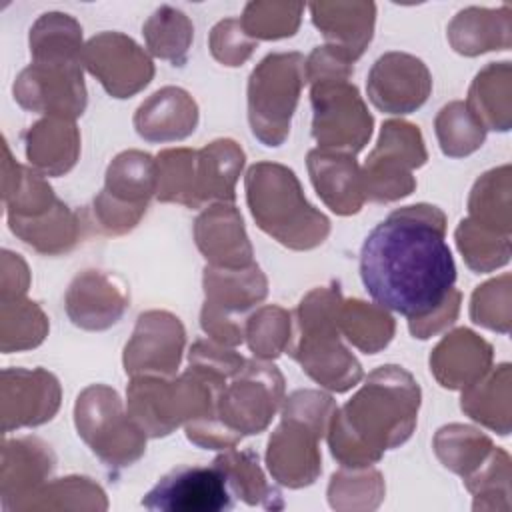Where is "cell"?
<instances>
[{"mask_svg":"<svg viewBox=\"0 0 512 512\" xmlns=\"http://www.w3.org/2000/svg\"><path fill=\"white\" fill-rule=\"evenodd\" d=\"M244 150L230 138H220L198 150L196 176L202 206L236 200V180L244 166Z\"/></svg>","mask_w":512,"mask_h":512,"instance_id":"83f0119b","label":"cell"},{"mask_svg":"<svg viewBox=\"0 0 512 512\" xmlns=\"http://www.w3.org/2000/svg\"><path fill=\"white\" fill-rule=\"evenodd\" d=\"M60 408V382L44 368L2 370V428L40 426Z\"/></svg>","mask_w":512,"mask_h":512,"instance_id":"ac0fdd59","label":"cell"},{"mask_svg":"<svg viewBox=\"0 0 512 512\" xmlns=\"http://www.w3.org/2000/svg\"><path fill=\"white\" fill-rule=\"evenodd\" d=\"M434 450L448 470L466 480L490 458L494 444L472 426L448 424L436 432Z\"/></svg>","mask_w":512,"mask_h":512,"instance_id":"e575fe53","label":"cell"},{"mask_svg":"<svg viewBox=\"0 0 512 512\" xmlns=\"http://www.w3.org/2000/svg\"><path fill=\"white\" fill-rule=\"evenodd\" d=\"M420 386L396 364L368 374L362 388L336 408L326 436L330 454L344 468L376 464L386 450L404 444L418 420Z\"/></svg>","mask_w":512,"mask_h":512,"instance_id":"7a4b0ae2","label":"cell"},{"mask_svg":"<svg viewBox=\"0 0 512 512\" xmlns=\"http://www.w3.org/2000/svg\"><path fill=\"white\" fill-rule=\"evenodd\" d=\"M446 222L438 206H404L378 222L360 248L366 292L384 310L406 316L410 334L420 340L452 326L460 312Z\"/></svg>","mask_w":512,"mask_h":512,"instance_id":"6da1fadb","label":"cell"},{"mask_svg":"<svg viewBox=\"0 0 512 512\" xmlns=\"http://www.w3.org/2000/svg\"><path fill=\"white\" fill-rule=\"evenodd\" d=\"M336 408L332 396L318 390H296L284 398L282 420L266 448V466L278 484L304 488L316 482L322 472L318 442Z\"/></svg>","mask_w":512,"mask_h":512,"instance_id":"5b68a950","label":"cell"},{"mask_svg":"<svg viewBox=\"0 0 512 512\" xmlns=\"http://www.w3.org/2000/svg\"><path fill=\"white\" fill-rule=\"evenodd\" d=\"M10 230L24 244L48 256L70 252L80 238V222L64 202H58L42 218L10 222Z\"/></svg>","mask_w":512,"mask_h":512,"instance_id":"836d02e7","label":"cell"},{"mask_svg":"<svg viewBox=\"0 0 512 512\" xmlns=\"http://www.w3.org/2000/svg\"><path fill=\"white\" fill-rule=\"evenodd\" d=\"M194 240L208 266L248 268L254 264V250L234 204L216 202L198 214Z\"/></svg>","mask_w":512,"mask_h":512,"instance_id":"ffe728a7","label":"cell"},{"mask_svg":"<svg viewBox=\"0 0 512 512\" xmlns=\"http://www.w3.org/2000/svg\"><path fill=\"white\" fill-rule=\"evenodd\" d=\"M436 136L440 148L450 158H462L476 152L484 138L486 128L470 112L466 102H450L436 116Z\"/></svg>","mask_w":512,"mask_h":512,"instance_id":"ab89813d","label":"cell"},{"mask_svg":"<svg viewBox=\"0 0 512 512\" xmlns=\"http://www.w3.org/2000/svg\"><path fill=\"white\" fill-rule=\"evenodd\" d=\"M304 4H270L250 2L244 8L240 26L252 40H278L290 38L300 26Z\"/></svg>","mask_w":512,"mask_h":512,"instance_id":"7bdbcfd3","label":"cell"},{"mask_svg":"<svg viewBox=\"0 0 512 512\" xmlns=\"http://www.w3.org/2000/svg\"><path fill=\"white\" fill-rule=\"evenodd\" d=\"M184 344L186 332L178 316L166 310L142 312L124 346V370L130 376H174Z\"/></svg>","mask_w":512,"mask_h":512,"instance_id":"2e32d148","label":"cell"},{"mask_svg":"<svg viewBox=\"0 0 512 512\" xmlns=\"http://www.w3.org/2000/svg\"><path fill=\"white\" fill-rule=\"evenodd\" d=\"M384 496V480L378 470L344 468L334 472L328 486V502L334 510H374Z\"/></svg>","mask_w":512,"mask_h":512,"instance_id":"60d3db41","label":"cell"},{"mask_svg":"<svg viewBox=\"0 0 512 512\" xmlns=\"http://www.w3.org/2000/svg\"><path fill=\"white\" fill-rule=\"evenodd\" d=\"M14 100L30 112L74 120L86 110L82 64L26 66L14 82Z\"/></svg>","mask_w":512,"mask_h":512,"instance_id":"4fadbf2b","label":"cell"},{"mask_svg":"<svg viewBox=\"0 0 512 512\" xmlns=\"http://www.w3.org/2000/svg\"><path fill=\"white\" fill-rule=\"evenodd\" d=\"M300 52H274L262 58L248 78V122L264 146H280L290 134L304 76Z\"/></svg>","mask_w":512,"mask_h":512,"instance_id":"8992f818","label":"cell"},{"mask_svg":"<svg viewBox=\"0 0 512 512\" xmlns=\"http://www.w3.org/2000/svg\"><path fill=\"white\" fill-rule=\"evenodd\" d=\"M82 66L114 98H130L154 78L150 56L120 32H102L90 38L82 52Z\"/></svg>","mask_w":512,"mask_h":512,"instance_id":"5bb4252c","label":"cell"},{"mask_svg":"<svg viewBox=\"0 0 512 512\" xmlns=\"http://www.w3.org/2000/svg\"><path fill=\"white\" fill-rule=\"evenodd\" d=\"M198 126L194 98L176 86L156 90L134 114V128L148 142H176L188 138Z\"/></svg>","mask_w":512,"mask_h":512,"instance_id":"cb8c5ba5","label":"cell"},{"mask_svg":"<svg viewBox=\"0 0 512 512\" xmlns=\"http://www.w3.org/2000/svg\"><path fill=\"white\" fill-rule=\"evenodd\" d=\"M428 152L418 126L404 120H386L378 142L362 168L364 196L372 202H394L416 188L414 168L424 166Z\"/></svg>","mask_w":512,"mask_h":512,"instance_id":"8fae6325","label":"cell"},{"mask_svg":"<svg viewBox=\"0 0 512 512\" xmlns=\"http://www.w3.org/2000/svg\"><path fill=\"white\" fill-rule=\"evenodd\" d=\"M156 158L140 150L120 152L106 170L104 190L94 198V222L104 234L130 232L156 196Z\"/></svg>","mask_w":512,"mask_h":512,"instance_id":"30bf717a","label":"cell"},{"mask_svg":"<svg viewBox=\"0 0 512 512\" xmlns=\"http://www.w3.org/2000/svg\"><path fill=\"white\" fill-rule=\"evenodd\" d=\"M246 202L256 226L290 250H312L330 234V220L314 208L294 170L256 162L244 176Z\"/></svg>","mask_w":512,"mask_h":512,"instance_id":"3957f363","label":"cell"},{"mask_svg":"<svg viewBox=\"0 0 512 512\" xmlns=\"http://www.w3.org/2000/svg\"><path fill=\"white\" fill-rule=\"evenodd\" d=\"M198 150L168 148L156 156V198L186 208H202L196 176Z\"/></svg>","mask_w":512,"mask_h":512,"instance_id":"d590c367","label":"cell"},{"mask_svg":"<svg viewBox=\"0 0 512 512\" xmlns=\"http://www.w3.org/2000/svg\"><path fill=\"white\" fill-rule=\"evenodd\" d=\"M314 26L328 46L358 60L374 34L376 6L372 2H314L308 6Z\"/></svg>","mask_w":512,"mask_h":512,"instance_id":"d4e9b609","label":"cell"},{"mask_svg":"<svg viewBox=\"0 0 512 512\" xmlns=\"http://www.w3.org/2000/svg\"><path fill=\"white\" fill-rule=\"evenodd\" d=\"M26 158L44 176H62L78 160L80 134L74 120L48 116L24 132Z\"/></svg>","mask_w":512,"mask_h":512,"instance_id":"484cf974","label":"cell"},{"mask_svg":"<svg viewBox=\"0 0 512 512\" xmlns=\"http://www.w3.org/2000/svg\"><path fill=\"white\" fill-rule=\"evenodd\" d=\"M456 244L474 272H492L510 262V234H500L464 218L456 228Z\"/></svg>","mask_w":512,"mask_h":512,"instance_id":"f35d334b","label":"cell"},{"mask_svg":"<svg viewBox=\"0 0 512 512\" xmlns=\"http://www.w3.org/2000/svg\"><path fill=\"white\" fill-rule=\"evenodd\" d=\"M146 510L222 512L232 510V490L224 472L212 466H178L142 498Z\"/></svg>","mask_w":512,"mask_h":512,"instance_id":"9a60e30c","label":"cell"},{"mask_svg":"<svg viewBox=\"0 0 512 512\" xmlns=\"http://www.w3.org/2000/svg\"><path fill=\"white\" fill-rule=\"evenodd\" d=\"M82 26L68 14H42L30 28V54L40 64H82Z\"/></svg>","mask_w":512,"mask_h":512,"instance_id":"1f68e13d","label":"cell"},{"mask_svg":"<svg viewBox=\"0 0 512 512\" xmlns=\"http://www.w3.org/2000/svg\"><path fill=\"white\" fill-rule=\"evenodd\" d=\"M468 218L480 226L510 234V166L504 164L482 174L468 200Z\"/></svg>","mask_w":512,"mask_h":512,"instance_id":"8d00e7d4","label":"cell"},{"mask_svg":"<svg viewBox=\"0 0 512 512\" xmlns=\"http://www.w3.org/2000/svg\"><path fill=\"white\" fill-rule=\"evenodd\" d=\"M510 62H492L480 70L470 86L466 106L486 130H510Z\"/></svg>","mask_w":512,"mask_h":512,"instance_id":"f546056e","label":"cell"},{"mask_svg":"<svg viewBox=\"0 0 512 512\" xmlns=\"http://www.w3.org/2000/svg\"><path fill=\"white\" fill-rule=\"evenodd\" d=\"M306 166L316 194L334 214L352 216L362 210V170L352 154L314 148L306 156Z\"/></svg>","mask_w":512,"mask_h":512,"instance_id":"44dd1931","label":"cell"},{"mask_svg":"<svg viewBox=\"0 0 512 512\" xmlns=\"http://www.w3.org/2000/svg\"><path fill=\"white\" fill-rule=\"evenodd\" d=\"M142 34L152 56L168 60L172 66H184L194 38V26L184 12L160 6L144 22Z\"/></svg>","mask_w":512,"mask_h":512,"instance_id":"74e56055","label":"cell"},{"mask_svg":"<svg viewBox=\"0 0 512 512\" xmlns=\"http://www.w3.org/2000/svg\"><path fill=\"white\" fill-rule=\"evenodd\" d=\"M54 470V454L38 438H18L4 442L2 462V506L4 510H22L24 502L34 496L42 482Z\"/></svg>","mask_w":512,"mask_h":512,"instance_id":"603a6c76","label":"cell"},{"mask_svg":"<svg viewBox=\"0 0 512 512\" xmlns=\"http://www.w3.org/2000/svg\"><path fill=\"white\" fill-rule=\"evenodd\" d=\"M460 408L472 420L506 436L510 432V364H498L490 376L462 390Z\"/></svg>","mask_w":512,"mask_h":512,"instance_id":"4dcf8cb0","label":"cell"},{"mask_svg":"<svg viewBox=\"0 0 512 512\" xmlns=\"http://www.w3.org/2000/svg\"><path fill=\"white\" fill-rule=\"evenodd\" d=\"M338 330L364 354H376L390 344L396 324L378 304L342 300L338 310Z\"/></svg>","mask_w":512,"mask_h":512,"instance_id":"d6a6232c","label":"cell"},{"mask_svg":"<svg viewBox=\"0 0 512 512\" xmlns=\"http://www.w3.org/2000/svg\"><path fill=\"white\" fill-rule=\"evenodd\" d=\"M492 366V346L468 328L446 334L430 354V370L442 388L466 390Z\"/></svg>","mask_w":512,"mask_h":512,"instance_id":"7402d4cb","label":"cell"},{"mask_svg":"<svg viewBox=\"0 0 512 512\" xmlns=\"http://www.w3.org/2000/svg\"><path fill=\"white\" fill-rule=\"evenodd\" d=\"M12 298L14 306L10 304V300H2V304H8L16 312V328L2 336V352L36 348L48 332V320L44 312L36 306V302L24 300L22 296Z\"/></svg>","mask_w":512,"mask_h":512,"instance_id":"f6af8a7d","label":"cell"},{"mask_svg":"<svg viewBox=\"0 0 512 512\" xmlns=\"http://www.w3.org/2000/svg\"><path fill=\"white\" fill-rule=\"evenodd\" d=\"M268 294V280L254 262L248 268H204V306L200 312L202 330L228 348L242 344L246 312Z\"/></svg>","mask_w":512,"mask_h":512,"instance_id":"ba28073f","label":"cell"},{"mask_svg":"<svg viewBox=\"0 0 512 512\" xmlns=\"http://www.w3.org/2000/svg\"><path fill=\"white\" fill-rule=\"evenodd\" d=\"M366 90L370 102L386 114H410L432 92V74L426 64L406 52H386L370 68Z\"/></svg>","mask_w":512,"mask_h":512,"instance_id":"e0dca14e","label":"cell"},{"mask_svg":"<svg viewBox=\"0 0 512 512\" xmlns=\"http://www.w3.org/2000/svg\"><path fill=\"white\" fill-rule=\"evenodd\" d=\"M126 284L102 270H84L68 286L66 314L74 326L100 332L114 326L128 308Z\"/></svg>","mask_w":512,"mask_h":512,"instance_id":"d6986e66","label":"cell"},{"mask_svg":"<svg viewBox=\"0 0 512 512\" xmlns=\"http://www.w3.org/2000/svg\"><path fill=\"white\" fill-rule=\"evenodd\" d=\"M342 300L338 286L310 290L294 312L296 342L288 350L314 382L336 394L348 392L364 376L360 362L340 342L338 310Z\"/></svg>","mask_w":512,"mask_h":512,"instance_id":"277c9868","label":"cell"},{"mask_svg":"<svg viewBox=\"0 0 512 512\" xmlns=\"http://www.w3.org/2000/svg\"><path fill=\"white\" fill-rule=\"evenodd\" d=\"M214 464L224 472L232 494L242 498L248 506H262L266 510L284 508L280 490L268 484L258 464V454L252 448H226L222 454L214 458Z\"/></svg>","mask_w":512,"mask_h":512,"instance_id":"f1b7e54d","label":"cell"},{"mask_svg":"<svg viewBox=\"0 0 512 512\" xmlns=\"http://www.w3.org/2000/svg\"><path fill=\"white\" fill-rule=\"evenodd\" d=\"M510 276L490 280L472 294L470 318L474 324L508 334L510 330Z\"/></svg>","mask_w":512,"mask_h":512,"instance_id":"ee69618b","label":"cell"},{"mask_svg":"<svg viewBox=\"0 0 512 512\" xmlns=\"http://www.w3.org/2000/svg\"><path fill=\"white\" fill-rule=\"evenodd\" d=\"M258 46L256 40L246 38V32L240 26V20L226 18L212 28L210 50L212 56L224 66H242Z\"/></svg>","mask_w":512,"mask_h":512,"instance_id":"bcb514c9","label":"cell"},{"mask_svg":"<svg viewBox=\"0 0 512 512\" xmlns=\"http://www.w3.org/2000/svg\"><path fill=\"white\" fill-rule=\"evenodd\" d=\"M290 314L280 306H262L248 316L244 338L260 360H274L290 346Z\"/></svg>","mask_w":512,"mask_h":512,"instance_id":"b9f144b4","label":"cell"},{"mask_svg":"<svg viewBox=\"0 0 512 512\" xmlns=\"http://www.w3.org/2000/svg\"><path fill=\"white\" fill-rule=\"evenodd\" d=\"M510 6L498 10L466 8L448 26V40L458 54L478 56L490 50L510 48Z\"/></svg>","mask_w":512,"mask_h":512,"instance_id":"4316f807","label":"cell"},{"mask_svg":"<svg viewBox=\"0 0 512 512\" xmlns=\"http://www.w3.org/2000/svg\"><path fill=\"white\" fill-rule=\"evenodd\" d=\"M78 436L110 468H124L146 452V432L124 410L116 390L104 384L84 388L74 406Z\"/></svg>","mask_w":512,"mask_h":512,"instance_id":"52a82bcc","label":"cell"},{"mask_svg":"<svg viewBox=\"0 0 512 512\" xmlns=\"http://www.w3.org/2000/svg\"><path fill=\"white\" fill-rule=\"evenodd\" d=\"M284 402V376L268 360H246L216 400V420L238 442L260 434Z\"/></svg>","mask_w":512,"mask_h":512,"instance_id":"9c48e42d","label":"cell"},{"mask_svg":"<svg viewBox=\"0 0 512 512\" xmlns=\"http://www.w3.org/2000/svg\"><path fill=\"white\" fill-rule=\"evenodd\" d=\"M310 86L312 136L318 148L358 154L368 144L374 126L358 88L350 84V78H324Z\"/></svg>","mask_w":512,"mask_h":512,"instance_id":"7c38bea8","label":"cell"}]
</instances>
